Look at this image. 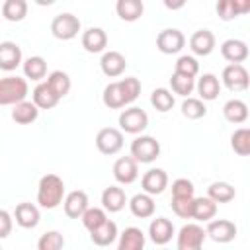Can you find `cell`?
Here are the masks:
<instances>
[{
    "label": "cell",
    "mask_w": 250,
    "mask_h": 250,
    "mask_svg": "<svg viewBox=\"0 0 250 250\" xmlns=\"http://www.w3.org/2000/svg\"><path fill=\"white\" fill-rule=\"evenodd\" d=\"M64 199V182L57 174H45L37 186V203L43 209H55Z\"/></svg>",
    "instance_id": "cell-1"
},
{
    "label": "cell",
    "mask_w": 250,
    "mask_h": 250,
    "mask_svg": "<svg viewBox=\"0 0 250 250\" xmlns=\"http://www.w3.org/2000/svg\"><path fill=\"white\" fill-rule=\"evenodd\" d=\"M117 236H119L117 225L113 221H109V219H105L100 227H96L94 230H90V240L96 246H111Z\"/></svg>",
    "instance_id": "cell-20"
},
{
    "label": "cell",
    "mask_w": 250,
    "mask_h": 250,
    "mask_svg": "<svg viewBox=\"0 0 250 250\" xmlns=\"http://www.w3.org/2000/svg\"><path fill=\"white\" fill-rule=\"evenodd\" d=\"M129 209H131V213H133L135 217H139V219H148V217L154 215L156 205H154L152 195H148V193L143 191V193H137V195H133V197L129 199Z\"/></svg>",
    "instance_id": "cell-24"
},
{
    "label": "cell",
    "mask_w": 250,
    "mask_h": 250,
    "mask_svg": "<svg viewBox=\"0 0 250 250\" xmlns=\"http://www.w3.org/2000/svg\"><path fill=\"white\" fill-rule=\"evenodd\" d=\"M221 55L229 62H244L248 59V45L242 39H227L221 45Z\"/></svg>",
    "instance_id": "cell-21"
},
{
    "label": "cell",
    "mask_w": 250,
    "mask_h": 250,
    "mask_svg": "<svg viewBox=\"0 0 250 250\" xmlns=\"http://www.w3.org/2000/svg\"><path fill=\"white\" fill-rule=\"evenodd\" d=\"M80 31V20L70 14V12H64V14H59L53 18L51 21V33L61 39V41H70L78 35Z\"/></svg>",
    "instance_id": "cell-4"
},
{
    "label": "cell",
    "mask_w": 250,
    "mask_h": 250,
    "mask_svg": "<svg viewBox=\"0 0 250 250\" xmlns=\"http://www.w3.org/2000/svg\"><path fill=\"white\" fill-rule=\"evenodd\" d=\"M2 16L8 21H21L27 16V2L25 0H4Z\"/></svg>",
    "instance_id": "cell-35"
},
{
    "label": "cell",
    "mask_w": 250,
    "mask_h": 250,
    "mask_svg": "<svg viewBox=\"0 0 250 250\" xmlns=\"http://www.w3.org/2000/svg\"><path fill=\"white\" fill-rule=\"evenodd\" d=\"M115 12L123 21H137L145 12V4L143 0H117Z\"/></svg>",
    "instance_id": "cell-29"
},
{
    "label": "cell",
    "mask_w": 250,
    "mask_h": 250,
    "mask_svg": "<svg viewBox=\"0 0 250 250\" xmlns=\"http://www.w3.org/2000/svg\"><path fill=\"white\" fill-rule=\"evenodd\" d=\"M162 2H164V6H166L168 10L176 12V10H182V8L186 6V2H188V0H162Z\"/></svg>",
    "instance_id": "cell-48"
},
{
    "label": "cell",
    "mask_w": 250,
    "mask_h": 250,
    "mask_svg": "<svg viewBox=\"0 0 250 250\" xmlns=\"http://www.w3.org/2000/svg\"><path fill=\"white\" fill-rule=\"evenodd\" d=\"M215 10H217V16H219L223 21H232L234 18L240 16L238 10H236L234 0H219L217 6H215Z\"/></svg>",
    "instance_id": "cell-45"
},
{
    "label": "cell",
    "mask_w": 250,
    "mask_h": 250,
    "mask_svg": "<svg viewBox=\"0 0 250 250\" xmlns=\"http://www.w3.org/2000/svg\"><path fill=\"white\" fill-rule=\"evenodd\" d=\"M207 113V107H205V102L201 98H191L188 96L182 104V115L188 117V119H201L205 117Z\"/></svg>",
    "instance_id": "cell-39"
},
{
    "label": "cell",
    "mask_w": 250,
    "mask_h": 250,
    "mask_svg": "<svg viewBox=\"0 0 250 250\" xmlns=\"http://www.w3.org/2000/svg\"><path fill=\"white\" fill-rule=\"evenodd\" d=\"M234 4H236V10L240 16L250 12V0H234Z\"/></svg>",
    "instance_id": "cell-49"
},
{
    "label": "cell",
    "mask_w": 250,
    "mask_h": 250,
    "mask_svg": "<svg viewBox=\"0 0 250 250\" xmlns=\"http://www.w3.org/2000/svg\"><path fill=\"white\" fill-rule=\"evenodd\" d=\"M236 195L234 188L229 182H213L207 188V197H211L215 203H229Z\"/></svg>",
    "instance_id": "cell-33"
},
{
    "label": "cell",
    "mask_w": 250,
    "mask_h": 250,
    "mask_svg": "<svg viewBox=\"0 0 250 250\" xmlns=\"http://www.w3.org/2000/svg\"><path fill=\"white\" fill-rule=\"evenodd\" d=\"M62 207H64V215L70 219H80L82 213L88 209V193L82 189H74L70 193L64 195L62 199Z\"/></svg>",
    "instance_id": "cell-14"
},
{
    "label": "cell",
    "mask_w": 250,
    "mask_h": 250,
    "mask_svg": "<svg viewBox=\"0 0 250 250\" xmlns=\"http://www.w3.org/2000/svg\"><path fill=\"white\" fill-rule=\"evenodd\" d=\"M195 88H197V94H199V98H201L203 102H213V100H217V96L221 94V82H219V78H217L215 74H211V72L199 76Z\"/></svg>",
    "instance_id": "cell-23"
},
{
    "label": "cell",
    "mask_w": 250,
    "mask_h": 250,
    "mask_svg": "<svg viewBox=\"0 0 250 250\" xmlns=\"http://www.w3.org/2000/svg\"><path fill=\"white\" fill-rule=\"evenodd\" d=\"M12 227H14L12 215H10L6 209H0V240L6 238V236L12 232Z\"/></svg>",
    "instance_id": "cell-47"
},
{
    "label": "cell",
    "mask_w": 250,
    "mask_h": 250,
    "mask_svg": "<svg viewBox=\"0 0 250 250\" xmlns=\"http://www.w3.org/2000/svg\"><path fill=\"white\" fill-rule=\"evenodd\" d=\"M105 219H107V215H105V209H102V207H88L80 217V221L88 232L94 230L96 227H100Z\"/></svg>",
    "instance_id": "cell-40"
},
{
    "label": "cell",
    "mask_w": 250,
    "mask_h": 250,
    "mask_svg": "<svg viewBox=\"0 0 250 250\" xmlns=\"http://www.w3.org/2000/svg\"><path fill=\"white\" fill-rule=\"evenodd\" d=\"M47 84L51 86V90L59 96V98H64L70 88H72V82H70V76L64 72V70H53L49 76H47Z\"/></svg>",
    "instance_id": "cell-34"
},
{
    "label": "cell",
    "mask_w": 250,
    "mask_h": 250,
    "mask_svg": "<svg viewBox=\"0 0 250 250\" xmlns=\"http://www.w3.org/2000/svg\"><path fill=\"white\" fill-rule=\"evenodd\" d=\"M62 246H64V236L59 230H47L37 240V248L39 250H61Z\"/></svg>",
    "instance_id": "cell-41"
},
{
    "label": "cell",
    "mask_w": 250,
    "mask_h": 250,
    "mask_svg": "<svg viewBox=\"0 0 250 250\" xmlns=\"http://www.w3.org/2000/svg\"><path fill=\"white\" fill-rule=\"evenodd\" d=\"M221 80L223 84L230 90V92H242L248 88V70L244 68L242 62H230L223 68V74H221Z\"/></svg>",
    "instance_id": "cell-8"
},
{
    "label": "cell",
    "mask_w": 250,
    "mask_h": 250,
    "mask_svg": "<svg viewBox=\"0 0 250 250\" xmlns=\"http://www.w3.org/2000/svg\"><path fill=\"white\" fill-rule=\"evenodd\" d=\"M139 162L133 158V156H121L115 160L113 164V178L123 184V186H129L133 184L137 178H139Z\"/></svg>",
    "instance_id": "cell-11"
},
{
    "label": "cell",
    "mask_w": 250,
    "mask_h": 250,
    "mask_svg": "<svg viewBox=\"0 0 250 250\" xmlns=\"http://www.w3.org/2000/svg\"><path fill=\"white\" fill-rule=\"evenodd\" d=\"M195 197V195H193ZM193 197H172V211L180 219H191V207H193Z\"/></svg>",
    "instance_id": "cell-44"
},
{
    "label": "cell",
    "mask_w": 250,
    "mask_h": 250,
    "mask_svg": "<svg viewBox=\"0 0 250 250\" xmlns=\"http://www.w3.org/2000/svg\"><path fill=\"white\" fill-rule=\"evenodd\" d=\"M195 188L188 178H178L172 182V197H193Z\"/></svg>",
    "instance_id": "cell-46"
},
{
    "label": "cell",
    "mask_w": 250,
    "mask_h": 250,
    "mask_svg": "<svg viewBox=\"0 0 250 250\" xmlns=\"http://www.w3.org/2000/svg\"><path fill=\"white\" fill-rule=\"evenodd\" d=\"M14 219L16 223L21 227V229H35L41 221V213H39V207L29 203V201H23V203H18L16 205V211H14Z\"/></svg>",
    "instance_id": "cell-16"
},
{
    "label": "cell",
    "mask_w": 250,
    "mask_h": 250,
    "mask_svg": "<svg viewBox=\"0 0 250 250\" xmlns=\"http://www.w3.org/2000/svg\"><path fill=\"white\" fill-rule=\"evenodd\" d=\"M82 47L88 53H102L107 47V33L102 27H88L82 33Z\"/></svg>",
    "instance_id": "cell-22"
},
{
    "label": "cell",
    "mask_w": 250,
    "mask_h": 250,
    "mask_svg": "<svg viewBox=\"0 0 250 250\" xmlns=\"http://www.w3.org/2000/svg\"><path fill=\"white\" fill-rule=\"evenodd\" d=\"M174 72H180V74H186V76L195 78L197 72H199V62H197V59L191 57V55H182V57L176 61Z\"/></svg>",
    "instance_id": "cell-42"
},
{
    "label": "cell",
    "mask_w": 250,
    "mask_h": 250,
    "mask_svg": "<svg viewBox=\"0 0 250 250\" xmlns=\"http://www.w3.org/2000/svg\"><path fill=\"white\" fill-rule=\"evenodd\" d=\"M37 6H51V4H55L57 0H33Z\"/></svg>",
    "instance_id": "cell-50"
},
{
    "label": "cell",
    "mask_w": 250,
    "mask_h": 250,
    "mask_svg": "<svg viewBox=\"0 0 250 250\" xmlns=\"http://www.w3.org/2000/svg\"><path fill=\"white\" fill-rule=\"evenodd\" d=\"M170 86H172V92L174 94L188 98L195 90V78L186 76V74H180V72H174L170 76Z\"/></svg>",
    "instance_id": "cell-38"
},
{
    "label": "cell",
    "mask_w": 250,
    "mask_h": 250,
    "mask_svg": "<svg viewBox=\"0 0 250 250\" xmlns=\"http://www.w3.org/2000/svg\"><path fill=\"white\" fill-rule=\"evenodd\" d=\"M205 229L197 223H188L180 229L178 238H176V246L178 250H199L205 242Z\"/></svg>",
    "instance_id": "cell-5"
},
{
    "label": "cell",
    "mask_w": 250,
    "mask_h": 250,
    "mask_svg": "<svg viewBox=\"0 0 250 250\" xmlns=\"http://www.w3.org/2000/svg\"><path fill=\"white\" fill-rule=\"evenodd\" d=\"M125 66H127V61L125 57L119 53V51H105L102 55V61H100V68L105 76L109 78H117L125 72Z\"/></svg>",
    "instance_id": "cell-17"
},
{
    "label": "cell",
    "mask_w": 250,
    "mask_h": 250,
    "mask_svg": "<svg viewBox=\"0 0 250 250\" xmlns=\"http://www.w3.org/2000/svg\"><path fill=\"white\" fill-rule=\"evenodd\" d=\"M148 127V115L141 107H127L119 115V129L131 135H139Z\"/></svg>",
    "instance_id": "cell-6"
},
{
    "label": "cell",
    "mask_w": 250,
    "mask_h": 250,
    "mask_svg": "<svg viewBox=\"0 0 250 250\" xmlns=\"http://www.w3.org/2000/svg\"><path fill=\"white\" fill-rule=\"evenodd\" d=\"M174 94L170 92V90H166V88H156V90H152V94H150V104H152V107L156 109V111H160V113H166V111H170L172 107H174Z\"/></svg>",
    "instance_id": "cell-37"
},
{
    "label": "cell",
    "mask_w": 250,
    "mask_h": 250,
    "mask_svg": "<svg viewBox=\"0 0 250 250\" xmlns=\"http://www.w3.org/2000/svg\"><path fill=\"white\" fill-rule=\"evenodd\" d=\"M96 146L102 154H117L123 148V131L115 127H104L96 135Z\"/></svg>",
    "instance_id": "cell-7"
},
{
    "label": "cell",
    "mask_w": 250,
    "mask_h": 250,
    "mask_svg": "<svg viewBox=\"0 0 250 250\" xmlns=\"http://www.w3.org/2000/svg\"><path fill=\"white\" fill-rule=\"evenodd\" d=\"M189 49L193 55H199V57L211 55L215 49V35L209 29H197L189 37Z\"/></svg>",
    "instance_id": "cell-18"
},
{
    "label": "cell",
    "mask_w": 250,
    "mask_h": 250,
    "mask_svg": "<svg viewBox=\"0 0 250 250\" xmlns=\"http://www.w3.org/2000/svg\"><path fill=\"white\" fill-rule=\"evenodd\" d=\"M131 156L141 164H150L160 156V143L150 135H141L131 143Z\"/></svg>",
    "instance_id": "cell-3"
},
{
    "label": "cell",
    "mask_w": 250,
    "mask_h": 250,
    "mask_svg": "<svg viewBox=\"0 0 250 250\" xmlns=\"http://www.w3.org/2000/svg\"><path fill=\"white\" fill-rule=\"evenodd\" d=\"M119 86H121V92L125 96V104L127 105L133 104L139 98V94H141V82L135 76H127V78L119 80Z\"/></svg>",
    "instance_id": "cell-43"
},
{
    "label": "cell",
    "mask_w": 250,
    "mask_h": 250,
    "mask_svg": "<svg viewBox=\"0 0 250 250\" xmlns=\"http://www.w3.org/2000/svg\"><path fill=\"white\" fill-rule=\"evenodd\" d=\"M21 64V49L14 41L0 43V70L12 72Z\"/></svg>",
    "instance_id": "cell-15"
},
{
    "label": "cell",
    "mask_w": 250,
    "mask_h": 250,
    "mask_svg": "<svg viewBox=\"0 0 250 250\" xmlns=\"http://www.w3.org/2000/svg\"><path fill=\"white\" fill-rule=\"evenodd\" d=\"M102 100H104V105L109 107V109H121L125 107V96L121 92V86L119 82H111L104 88V94H102Z\"/></svg>",
    "instance_id": "cell-32"
},
{
    "label": "cell",
    "mask_w": 250,
    "mask_h": 250,
    "mask_svg": "<svg viewBox=\"0 0 250 250\" xmlns=\"http://www.w3.org/2000/svg\"><path fill=\"white\" fill-rule=\"evenodd\" d=\"M37 117H39V107H37L33 102L21 100V102L14 104L12 119H14L16 123H20V125H29V123H33Z\"/></svg>",
    "instance_id": "cell-27"
},
{
    "label": "cell",
    "mask_w": 250,
    "mask_h": 250,
    "mask_svg": "<svg viewBox=\"0 0 250 250\" xmlns=\"http://www.w3.org/2000/svg\"><path fill=\"white\" fill-rule=\"evenodd\" d=\"M174 232H176V230H174V225H172V221L166 219V217H156V219H152L150 225H148V236H150V240H152L154 244H158V246L168 244V242L172 240Z\"/></svg>",
    "instance_id": "cell-13"
},
{
    "label": "cell",
    "mask_w": 250,
    "mask_h": 250,
    "mask_svg": "<svg viewBox=\"0 0 250 250\" xmlns=\"http://www.w3.org/2000/svg\"><path fill=\"white\" fill-rule=\"evenodd\" d=\"M145 232L139 227H127L121 234H119V242L117 248L119 250H143L145 248Z\"/></svg>",
    "instance_id": "cell-25"
},
{
    "label": "cell",
    "mask_w": 250,
    "mask_h": 250,
    "mask_svg": "<svg viewBox=\"0 0 250 250\" xmlns=\"http://www.w3.org/2000/svg\"><path fill=\"white\" fill-rule=\"evenodd\" d=\"M238 229L232 221L229 219H211L207 221V229H205V234L213 240V242H219V244H227L230 240H234Z\"/></svg>",
    "instance_id": "cell-9"
},
{
    "label": "cell",
    "mask_w": 250,
    "mask_h": 250,
    "mask_svg": "<svg viewBox=\"0 0 250 250\" xmlns=\"http://www.w3.org/2000/svg\"><path fill=\"white\" fill-rule=\"evenodd\" d=\"M184 45H186V35L176 27L162 29L156 35V47L164 55H176L184 49Z\"/></svg>",
    "instance_id": "cell-10"
},
{
    "label": "cell",
    "mask_w": 250,
    "mask_h": 250,
    "mask_svg": "<svg viewBox=\"0 0 250 250\" xmlns=\"http://www.w3.org/2000/svg\"><path fill=\"white\" fill-rule=\"evenodd\" d=\"M102 205L109 213H119L127 205V195L125 189L119 186H109L102 191Z\"/></svg>",
    "instance_id": "cell-19"
},
{
    "label": "cell",
    "mask_w": 250,
    "mask_h": 250,
    "mask_svg": "<svg viewBox=\"0 0 250 250\" xmlns=\"http://www.w3.org/2000/svg\"><path fill=\"white\" fill-rule=\"evenodd\" d=\"M29 92L27 80L21 76H6L0 78V105H14L25 100Z\"/></svg>",
    "instance_id": "cell-2"
},
{
    "label": "cell",
    "mask_w": 250,
    "mask_h": 250,
    "mask_svg": "<svg viewBox=\"0 0 250 250\" xmlns=\"http://www.w3.org/2000/svg\"><path fill=\"white\" fill-rule=\"evenodd\" d=\"M230 148L238 156L250 154V129L248 127H240L230 135Z\"/></svg>",
    "instance_id": "cell-36"
},
{
    "label": "cell",
    "mask_w": 250,
    "mask_h": 250,
    "mask_svg": "<svg viewBox=\"0 0 250 250\" xmlns=\"http://www.w3.org/2000/svg\"><path fill=\"white\" fill-rule=\"evenodd\" d=\"M217 215V203L211 197H193V207H191V219L207 223Z\"/></svg>",
    "instance_id": "cell-28"
},
{
    "label": "cell",
    "mask_w": 250,
    "mask_h": 250,
    "mask_svg": "<svg viewBox=\"0 0 250 250\" xmlns=\"http://www.w3.org/2000/svg\"><path fill=\"white\" fill-rule=\"evenodd\" d=\"M31 102L39 107V109H53L57 104H59V96L51 90V86L47 84V82H41V84H37L35 88H33V92H31Z\"/></svg>",
    "instance_id": "cell-26"
},
{
    "label": "cell",
    "mask_w": 250,
    "mask_h": 250,
    "mask_svg": "<svg viewBox=\"0 0 250 250\" xmlns=\"http://www.w3.org/2000/svg\"><path fill=\"white\" fill-rule=\"evenodd\" d=\"M143 191L148 195H160L168 188V174L162 168H150L141 178Z\"/></svg>",
    "instance_id": "cell-12"
},
{
    "label": "cell",
    "mask_w": 250,
    "mask_h": 250,
    "mask_svg": "<svg viewBox=\"0 0 250 250\" xmlns=\"http://www.w3.org/2000/svg\"><path fill=\"white\" fill-rule=\"evenodd\" d=\"M223 115L227 121L230 123H244L248 119V105L242 102V100H229L225 105H223Z\"/></svg>",
    "instance_id": "cell-30"
},
{
    "label": "cell",
    "mask_w": 250,
    "mask_h": 250,
    "mask_svg": "<svg viewBox=\"0 0 250 250\" xmlns=\"http://www.w3.org/2000/svg\"><path fill=\"white\" fill-rule=\"evenodd\" d=\"M21 66H23L25 78H31V80H41V78H45V74H47V62H45V59L39 57V55L27 57L25 61H21Z\"/></svg>",
    "instance_id": "cell-31"
}]
</instances>
